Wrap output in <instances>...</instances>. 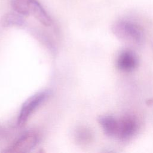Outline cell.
<instances>
[{
  "label": "cell",
  "mask_w": 153,
  "mask_h": 153,
  "mask_svg": "<svg viewBox=\"0 0 153 153\" xmlns=\"http://www.w3.org/2000/svg\"><path fill=\"white\" fill-rule=\"evenodd\" d=\"M113 33L121 41L136 45L143 41V34L140 27L134 23L127 20H119L112 27Z\"/></svg>",
  "instance_id": "obj_1"
},
{
  "label": "cell",
  "mask_w": 153,
  "mask_h": 153,
  "mask_svg": "<svg viewBox=\"0 0 153 153\" xmlns=\"http://www.w3.org/2000/svg\"><path fill=\"white\" fill-rule=\"evenodd\" d=\"M50 90L40 91L27 98L23 103L17 118V125H25L30 115L51 96Z\"/></svg>",
  "instance_id": "obj_2"
},
{
  "label": "cell",
  "mask_w": 153,
  "mask_h": 153,
  "mask_svg": "<svg viewBox=\"0 0 153 153\" xmlns=\"http://www.w3.org/2000/svg\"><path fill=\"white\" fill-rule=\"evenodd\" d=\"M39 140L38 133L33 130L23 133L11 146L3 151L4 152L24 153L30 152Z\"/></svg>",
  "instance_id": "obj_3"
},
{
  "label": "cell",
  "mask_w": 153,
  "mask_h": 153,
  "mask_svg": "<svg viewBox=\"0 0 153 153\" xmlns=\"http://www.w3.org/2000/svg\"><path fill=\"white\" fill-rule=\"evenodd\" d=\"M138 123L132 115H126L118 121V130L117 137L121 141H127L137 133Z\"/></svg>",
  "instance_id": "obj_4"
},
{
  "label": "cell",
  "mask_w": 153,
  "mask_h": 153,
  "mask_svg": "<svg viewBox=\"0 0 153 153\" xmlns=\"http://www.w3.org/2000/svg\"><path fill=\"white\" fill-rule=\"evenodd\" d=\"M138 60L135 54L128 50L120 53L117 59V66L120 71L130 72L137 66Z\"/></svg>",
  "instance_id": "obj_5"
},
{
  "label": "cell",
  "mask_w": 153,
  "mask_h": 153,
  "mask_svg": "<svg viewBox=\"0 0 153 153\" xmlns=\"http://www.w3.org/2000/svg\"><path fill=\"white\" fill-rule=\"evenodd\" d=\"M97 121L102 127L105 134L111 137H117L118 130V121L110 115H100Z\"/></svg>",
  "instance_id": "obj_6"
},
{
  "label": "cell",
  "mask_w": 153,
  "mask_h": 153,
  "mask_svg": "<svg viewBox=\"0 0 153 153\" xmlns=\"http://www.w3.org/2000/svg\"><path fill=\"white\" fill-rule=\"evenodd\" d=\"M30 11L35 18L45 26H50L52 24V19L42 5L37 0H31Z\"/></svg>",
  "instance_id": "obj_7"
},
{
  "label": "cell",
  "mask_w": 153,
  "mask_h": 153,
  "mask_svg": "<svg viewBox=\"0 0 153 153\" xmlns=\"http://www.w3.org/2000/svg\"><path fill=\"white\" fill-rule=\"evenodd\" d=\"M24 16L17 12H9L4 14L1 20V25L3 27L22 26L25 24Z\"/></svg>",
  "instance_id": "obj_8"
},
{
  "label": "cell",
  "mask_w": 153,
  "mask_h": 153,
  "mask_svg": "<svg viewBox=\"0 0 153 153\" xmlns=\"http://www.w3.org/2000/svg\"><path fill=\"white\" fill-rule=\"evenodd\" d=\"M93 137L91 130L85 127H78L75 133L76 142L79 144H86L90 143Z\"/></svg>",
  "instance_id": "obj_9"
},
{
  "label": "cell",
  "mask_w": 153,
  "mask_h": 153,
  "mask_svg": "<svg viewBox=\"0 0 153 153\" xmlns=\"http://www.w3.org/2000/svg\"><path fill=\"white\" fill-rule=\"evenodd\" d=\"M31 0H11V6L18 13L27 16L30 14V4Z\"/></svg>",
  "instance_id": "obj_10"
}]
</instances>
